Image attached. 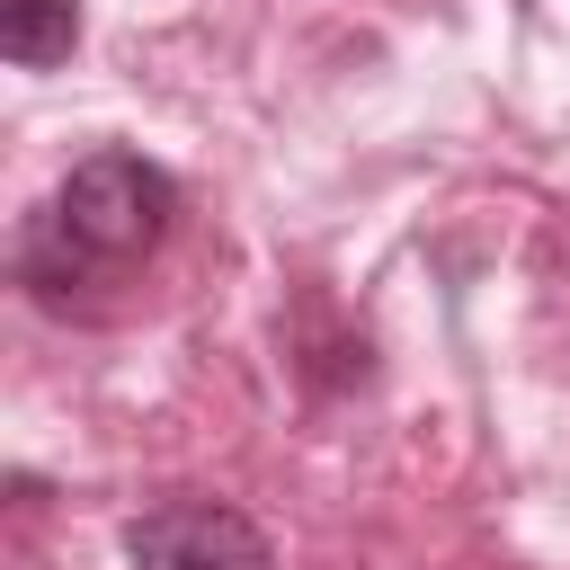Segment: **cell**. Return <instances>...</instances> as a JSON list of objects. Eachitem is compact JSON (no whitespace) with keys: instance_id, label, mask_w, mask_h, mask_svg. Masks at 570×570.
<instances>
[{"instance_id":"3957f363","label":"cell","mask_w":570,"mask_h":570,"mask_svg":"<svg viewBox=\"0 0 570 570\" xmlns=\"http://www.w3.org/2000/svg\"><path fill=\"white\" fill-rule=\"evenodd\" d=\"M80 45V0H0V53L18 71H53Z\"/></svg>"},{"instance_id":"6da1fadb","label":"cell","mask_w":570,"mask_h":570,"mask_svg":"<svg viewBox=\"0 0 570 570\" xmlns=\"http://www.w3.org/2000/svg\"><path fill=\"white\" fill-rule=\"evenodd\" d=\"M169 214H178V178L142 151H89L53 205L18 232V276L36 285V303L71 312L80 285H116L125 267H142L160 240H169Z\"/></svg>"},{"instance_id":"7a4b0ae2","label":"cell","mask_w":570,"mask_h":570,"mask_svg":"<svg viewBox=\"0 0 570 570\" xmlns=\"http://www.w3.org/2000/svg\"><path fill=\"white\" fill-rule=\"evenodd\" d=\"M125 552H134V570H276L267 534L240 508H223V499H160V508H142Z\"/></svg>"}]
</instances>
